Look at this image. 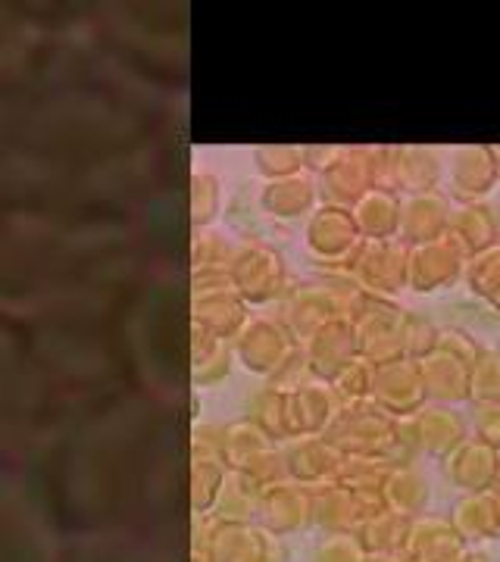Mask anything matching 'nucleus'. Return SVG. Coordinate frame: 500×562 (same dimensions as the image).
I'll use <instances>...</instances> for the list:
<instances>
[{
    "mask_svg": "<svg viewBox=\"0 0 500 562\" xmlns=\"http://www.w3.org/2000/svg\"><path fill=\"white\" fill-rule=\"evenodd\" d=\"M398 419L388 416L376 401L341 403L338 416L329 425L325 438L338 447L344 457H388L395 447Z\"/></svg>",
    "mask_w": 500,
    "mask_h": 562,
    "instance_id": "obj_1",
    "label": "nucleus"
},
{
    "mask_svg": "<svg viewBox=\"0 0 500 562\" xmlns=\"http://www.w3.org/2000/svg\"><path fill=\"white\" fill-rule=\"evenodd\" d=\"M360 228L354 222V213L347 206H335V203H320L310 216H307V228H303V247L313 260L320 262L322 269L347 276L351 262L360 250Z\"/></svg>",
    "mask_w": 500,
    "mask_h": 562,
    "instance_id": "obj_2",
    "label": "nucleus"
},
{
    "mask_svg": "<svg viewBox=\"0 0 500 562\" xmlns=\"http://www.w3.org/2000/svg\"><path fill=\"white\" fill-rule=\"evenodd\" d=\"M441 154L435 147H376V179L400 198L438 191Z\"/></svg>",
    "mask_w": 500,
    "mask_h": 562,
    "instance_id": "obj_3",
    "label": "nucleus"
},
{
    "mask_svg": "<svg viewBox=\"0 0 500 562\" xmlns=\"http://www.w3.org/2000/svg\"><path fill=\"white\" fill-rule=\"evenodd\" d=\"M403 316H407V310H400L395 301L366 297L360 313L351 319L354 341H357V357L369 360L373 366L400 360L403 357V344H400Z\"/></svg>",
    "mask_w": 500,
    "mask_h": 562,
    "instance_id": "obj_4",
    "label": "nucleus"
},
{
    "mask_svg": "<svg viewBox=\"0 0 500 562\" xmlns=\"http://www.w3.org/2000/svg\"><path fill=\"white\" fill-rule=\"evenodd\" d=\"M407 260H410V247L400 238L363 241L347 276L357 281V288L369 297L391 301L398 291L407 288Z\"/></svg>",
    "mask_w": 500,
    "mask_h": 562,
    "instance_id": "obj_5",
    "label": "nucleus"
},
{
    "mask_svg": "<svg viewBox=\"0 0 500 562\" xmlns=\"http://www.w3.org/2000/svg\"><path fill=\"white\" fill-rule=\"evenodd\" d=\"M232 284L235 294L244 303H269L281 301V294L288 291V272L279 250L266 247V244H244L235 262H232Z\"/></svg>",
    "mask_w": 500,
    "mask_h": 562,
    "instance_id": "obj_6",
    "label": "nucleus"
},
{
    "mask_svg": "<svg viewBox=\"0 0 500 562\" xmlns=\"http://www.w3.org/2000/svg\"><path fill=\"white\" fill-rule=\"evenodd\" d=\"M322 203L354 206L363 194L379 188L376 179V147H341L338 157L322 169L320 176Z\"/></svg>",
    "mask_w": 500,
    "mask_h": 562,
    "instance_id": "obj_7",
    "label": "nucleus"
},
{
    "mask_svg": "<svg viewBox=\"0 0 500 562\" xmlns=\"http://www.w3.org/2000/svg\"><path fill=\"white\" fill-rule=\"evenodd\" d=\"M466 262H469L466 250L451 235L416 244L410 247V260H407V288L416 294L444 291L466 276Z\"/></svg>",
    "mask_w": 500,
    "mask_h": 562,
    "instance_id": "obj_8",
    "label": "nucleus"
},
{
    "mask_svg": "<svg viewBox=\"0 0 500 562\" xmlns=\"http://www.w3.org/2000/svg\"><path fill=\"white\" fill-rule=\"evenodd\" d=\"M300 344L291 338V331L279 319H247V325L235 335V353L241 366L254 375L273 379L279 366Z\"/></svg>",
    "mask_w": 500,
    "mask_h": 562,
    "instance_id": "obj_9",
    "label": "nucleus"
},
{
    "mask_svg": "<svg viewBox=\"0 0 500 562\" xmlns=\"http://www.w3.org/2000/svg\"><path fill=\"white\" fill-rule=\"evenodd\" d=\"M395 419H403V416H413L420 413L425 406V387H422V375H420V362L400 360L381 362L376 366V382H373V397Z\"/></svg>",
    "mask_w": 500,
    "mask_h": 562,
    "instance_id": "obj_10",
    "label": "nucleus"
},
{
    "mask_svg": "<svg viewBox=\"0 0 500 562\" xmlns=\"http://www.w3.org/2000/svg\"><path fill=\"white\" fill-rule=\"evenodd\" d=\"M451 179V198L457 203L485 201L498 181V160L491 144H463L451 154L447 162Z\"/></svg>",
    "mask_w": 500,
    "mask_h": 562,
    "instance_id": "obj_11",
    "label": "nucleus"
},
{
    "mask_svg": "<svg viewBox=\"0 0 500 562\" xmlns=\"http://www.w3.org/2000/svg\"><path fill=\"white\" fill-rule=\"evenodd\" d=\"M451 213H454V203L441 191L407 194V198H400L398 238L407 247L444 238L447 228H451Z\"/></svg>",
    "mask_w": 500,
    "mask_h": 562,
    "instance_id": "obj_12",
    "label": "nucleus"
},
{
    "mask_svg": "<svg viewBox=\"0 0 500 562\" xmlns=\"http://www.w3.org/2000/svg\"><path fill=\"white\" fill-rule=\"evenodd\" d=\"M341 409L335 387L322 379H310L300 384L298 391L288 394V428L291 438H310V435H325L329 425L335 422Z\"/></svg>",
    "mask_w": 500,
    "mask_h": 562,
    "instance_id": "obj_13",
    "label": "nucleus"
},
{
    "mask_svg": "<svg viewBox=\"0 0 500 562\" xmlns=\"http://www.w3.org/2000/svg\"><path fill=\"white\" fill-rule=\"evenodd\" d=\"M307 366L313 372V379L332 382L341 369L351 360H357V341H354V328L347 319L325 322L316 328L307 341L300 344Z\"/></svg>",
    "mask_w": 500,
    "mask_h": 562,
    "instance_id": "obj_14",
    "label": "nucleus"
},
{
    "mask_svg": "<svg viewBox=\"0 0 500 562\" xmlns=\"http://www.w3.org/2000/svg\"><path fill=\"white\" fill-rule=\"evenodd\" d=\"M260 513L273 535L300 531L313 522V487L300 482H276L263 487Z\"/></svg>",
    "mask_w": 500,
    "mask_h": 562,
    "instance_id": "obj_15",
    "label": "nucleus"
},
{
    "mask_svg": "<svg viewBox=\"0 0 500 562\" xmlns=\"http://www.w3.org/2000/svg\"><path fill=\"white\" fill-rule=\"evenodd\" d=\"M341 453L335 443L325 435H310V438H295L291 450L285 453V465H288V479L307 484V487H320V484L338 482Z\"/></svg>",
    "mask_w": 500,
    "mask_h": 562,
    "instance_id": "obj_16",
    "label": "nucleus"
},
{
    "mask_svg": "<svg viewBox=\"0 0 500 562\" xmlns=\"http://www.w3.org/2000/svg\"><path fill=\"white\" fill-rule=\"evenodd\" d=\"M260 206L266 216L281 222L307 220L320 206V181L313 172H300L291 179L266 181L260 191Z\"/></svg>",
    "mask_w": 500,
    "mask_h": 562,
    "instance_id": "obj_17",
    "label": "nucleus"
},
{
    "mask_svg": "<svg viewBox=\"0 0 500 562\" xmlns=\"http://www.w3.org/2000/svg\"><path fill=\"white\" fill-rule=\"evenodd\" d=\"M444 472L454 487H460L463 494H481L488 491L500 472V453L495 447L481 443L479 438H466V441L444 460Z\"/></svg>",
    "mask_w": 500,
    "mask_h": 562,
    "instance_id": "obj_18",
    "label": "nucleus"
},
{
    "mask_svg": "<svg viewBox=\"0 0 500 562\" xmlns=\"http://www.w3.org/2000/svg\"><path fill=\"white\" fill-rule=\"evenodd\" d=\"M413 425L420 438V453H429L435 460H447L466 441V422L457 406L425 403L420 413H413Z\"/></svg>",
    "mask_w": 500,
    "mask_h": 562,
    "instance_id": "obj_19",
    "label": "nucleus"
},
{
    "mask_svg": "<svg viewBox=\"0 0 500 562\" xmlns=\"http://www.w3.org/2000/svg\"><path fill=\"white\" fill-rule=\"evenodd\" d=\"M416 362H420L425 401L444 403V406H457V403L469 401V366L466 362L444 353L438 347Z\"/></svg>",
    "mask_w": 500,
    "mask_h": 562,
    "instance_id": "obj_20",
    "label": "nucleus"
},
{
    "mask_svg": "<svg viewBox=\"0 0 500 562\" xmlns=\"http://www.w3.org/2000/svg\"><path fill=\"white\" fill-rule=\"evenodd\" d=\"M466 550V541L454 531L451 519L420 516L410 522V535L400 553L413 562H454Z\"/></svg>",
    "mask_w": 500,
    "mask_h": 562,
    "instance_id": "obj_21",
    "label": "nucleus"
},
{
    "mask_svg": "<svg viewBox=\"0 0 500 562\" xmlns=\"http://www.w3.org/2000/svg\"><path fill=\"white\" fill-rule=\"evenodd\" d=\"M447 235L460 244L466 257H479L485 250L498 247L500 238V213L491 203H457L451 213V228Z\"/></svg>",
    "mask_w": 500,
    "mask_h": 562,
    "instance_id": "obj_22",
    "label": "nucleus"
},
{
    "mask_svg": "<svg viewBox=\"0 0 500 562\" xmlns=\"http://www.w3.org/2000/svg\"><path fill=\"white\" fill-rule=\"evenodd\" d=\"M313 522L322 525L329 535H357L366 522L357 494L341 482L313 487Z\"/></svg>",
    "mask_w": 500,
    "mask_h": 562,
    "instance_id": "obj_23",
    "label": "nucleus"
},
{
    "mask_svg": "<svg viewBox=\"0 0 500 562\" xmlns=\"http://www.w3.org/2000/svg\"><path fill=\"white\" fill-rule=\"evenodd\" d=\"M451 525L463 541H498L500 497L488 487L481 494H463L451 509Z\"/></svg>",
    "mask_w": 500,
    "mask_h": 562,
    "instance_id": "obj_24",
    "label": "nucleus"
},
{
    "mask_svg": "<svg viewBox=\"0 0 500 562\" xmlns=\"http://www.w3.org/2000/svg\"><path fill=\"white\" fill-rule=\"evenodd\" d=\"M363 241H391L400 228V194L388 188H373L351 206Z\"/></svg>",
    "mask_w": 500,
    "mask_h": 562,
    "instance_id": "obj_25",
    "label": "nucleus"
},
{
    "mask_svg": "<svg viewBox=\"0 0 500 562\" xmlns=\"http://www.w3.org/2000/svg\"><path fill=\"white\" fill-rule=\"evenodd\" d=\"M381 494H385V509L407 519H420L429 506V484L413 465H395L381 484Z\"/></svg>",
    "mask_w": 500,
    "mask_h": 562,
    "instance_id": "obj_26",
    "label": "nucleus"
},
{
    "mask_svg": "<svg viewBox=\"0 0 500 562\" xmlns=\"http://www.w3.org/2000/svg\"><path fill=\"white\" fill-rule=\"evenodd\" d=\"M200 325H207V331L213 338H235L241 328L247 325V303L235 294V288H220L207 303H200L198 310Z\"/></svg>",
    "mask_w": 500,
    "mask_h": 562,
    "instance_id": "obj_27",
    "label": "nucleus"
},
{
    "mask_svg": "<svg viewBox=\"0 0 500 562\" xmlns=\"http://www.w3.org/2000/svg\"><path fill=\"white\" fill-rule=\"evenodd\" d=\"M410 522L407 516H398L391 509H381L376 516H369L366 522L357 528V538L366 547L369 557H388V553H400L407 535H410Z\"/></svg>",
    "mask_w": 500,
    "mask_h": 562,
    "instance_id": "obj_28",
    "label": "nucleus"
},
{
    "mask_svg": "<svg viewBox=\"0 0 500 562\" xmlns=\"http://www.w3.org/2000/svg\"><path fill=\"white\" fill-rule=\"evenodd\" d=\"M251 422H257L273 441L291 438V428H288V394L279 391V387H273V384H266L260 394L251 401Z\"/></svg>",
    "mask_w": 500,
    "mask_h": 562,
    "instance_id": "obj_29",
    "label": "nucleus"
},
{
    "mask_svg": "<svg viewBox=\"0 0 500 562\" xmlns=\"http://www.w3.org/2000/svg\"><path fill=\"white\" fill-rule=\"evenodd\" d=\"M466 284L479 301H485L495 313H500V247H491L479 257H469Z\"/></svg>",
    "mask_w": 500,
    "mask_h": 562,
    "instance_id": "obj_30",
    "label": "nucleus"
},
{
    "mask_svg": "<svg viewBox=\"0 0 500 562\" xmlns=\"http://www.w3.org/2000/svg\"><path fill=\"white\" fill-rule=\"evenodd\" d=\"M254 166L266 181L291 179L307 172L303 169V147H291V144H269V147H257L254 150Z\"/></svg>",
    "mask_w": 500,
    "mask_h": 562,
    "instance_id": "obj_31",
    "label": "nucleus"
},
{
    "mask_svg": "<svg viewBox=\"0 0 500 562\" xmlns=\"http://www.w3.org/2000/svg\"><path fill=\"white\" fill-rule=\"evenodd\" d=\"M469 401L491 403L500 401V350L481 347L476 362L469 366Z\"/></svg>",
    "mask_w": 500,
    "mask_h": 562,
    "instance_id": "obj_32",
    "label": "nucleus"
},
{
    "mask_svg": "<svg viewBox=\"0 0 500 562\" xmlns=\"http://www.w3.org/2000/svg\"><path fill=\"white\" fill-rule=\"evenodd\" d=\"M373 382H376V366L357 357V360L347 362L329 384L335 387L341 403H357L373 397Z\"/></svg>",
    "mask_w": 500,
    "mask_h": 562,
    "instance_id": "obj_33",
    "label": "nucleus"
},
{
    "mask_svg": "<svg viewBox=\"0 0 500 562\" xmlns=\"http://www.w3.org/2000/svg\"><path fill=\"white\" fill-rule=\"evenodd\" d=\"M438 325L422 316V313H410L403 316V331H400V344H403V357L407 360H422L435 350L438 344Z\"/></svg>",
    "mask_w": 500,
    "mask_h": 562,
    "instance_id": "obj_34",
    "label": "nucleus"
},
{
    "mask_svg": "<svg viewBox=\"0 0 500 562\" xmlns=\"http://www.w3.org/2000/svg\"><path fill=\"white\" fill-rule=\"evenodd\" d=\"M313 562H373L357 535H329L316 547Z\"/></svg>",
    "mask_w": 500,
    "mask_h": 562,
    "instance_id": "obj_35",
    "label": "nucleus"
},
{
    "mask_svg": "<svg viewBox=\"0 0 500 562\" xmlns=\"http://www.w3.org/2000/svg\"><path fill=\"white\" fill-rule=\"evenodd\" d=\"M313 379V372H310V366H307V357H303V350H295L288 360L281 362L279 372L273 375V379H266V384H273V387H279L285 394H291V391H298L300 384H307Z\"/></svg>",
    "mask_w": 500,
    "mask_h": 562,
    "instance_id": "obj_36",
    "label": "nucleus"
},
{
    "mask_svg": "<svg viewBox=\"0 0 500 562\" xmlns=\"http://www.w3.org/2000/svg\"><path fill=\"white\" fill-rule=\"evenodd\" d=\"M435 347L444 350V353H451V357H457V360L466 362V366H473L481 350V344L476 341L466 328H441L438 344H435Z\"/></svg>",
    "mask_w": 500,
    "mask_h": 562,
    "instance_id": "obj_37",
    "label": "nucleus"
},
{
    "mask_svg": "<svg viewBox=\"0 0 500 562\" xmlns=\"http://www.w3.org/2000/svg\"><path fill=\"white\" fill-rule=\"evenodd\" d=\"M473 428H476V438H479L481 443L495 447L500 453V401L476 403Z\"/></svg>",
    "mask_w": 500,
    "mask_h": 562,
    "instance_id": "obj_38",
    "label": "nucleus"
},
{
    "mask_svg": "<svg viewBox=\"0 0 500 562\" xmlns=\"http://www.w3.org/2000/svg\"><path fill=\"white\" fill-rule=\"evenodd\" d=\"M220 206V181L210 179V176H200L198 179V213L195 220L207 222Z\"/></svg>",
    "mask_w": 500,
    "mask_h": 562,
    "instance_id": "obj_39",
    "label": "nucleus"
},
{
    "mask_svg": "<svg viewBox=\"0 0 500 562\" xmlns=\"http://www.w3.org/2000/svg\"><path fill=\"white\" fill-rule=\"evenodd\" d=\"M338 144H316V147H303V169L307 172H313V176H320L322 169L329 166V162L338 157Z\"/></svg>",
    "mask_w": 500,
    "mask_h": 562,
    "instance_id": "obj_40",
    "label": "nucleus"
},
{
    "mask_svg": "<svg viewBox=\"0 0 500 562\" xmlns=\"http://www.w3.org/2000/svg\"><path fill=\"white\" fill-rule=\"evenodd\" d=\"M454 562H491V560H488L485 553H473V550H463L460 557H457Z\"/></svg>",
    "mask_w": 500,
    "mask_h": 562,
    "instance_id": "obj_41",
    "label": "nucleus"
},
{
    "mask_svg": "<svg viewBox=\"0 0 500 562\" xmlns=\"http://www.w3.org/2000/svg\"><path fill=\"white\" fill-rule=\"evenodd\" d=\"M373 562H413L407 553H388V557H373Z\"/></svg>",
    "mask_w": 500,
    "mask_h": 562,
    "instance_id": "obj_42",
    "label": "nucleus"
},
{
    "mask_svg": "<svg viewBox=\"0 0 500 562\" xmlns=\"http://www.w3.org/2000/svg\"><path fill=\"white\" fill-rule=\"evenodd\" d=\"M495 160H498V181H500V144H495Z\"/></svg>",
    "mask_w": 500,
    "mask_h": 562,
    "instance_id": "obj_43",
    "label": "nucleus"
},
{
    "mask_svg": "<svg viewBox=\"0 0 500 562\" xmlns=\"http://www.w3.org/2000/svg\"><path fill=\"white\" fill-rule=\"evenodd\" d=\"M491 491L500 497V472H498V479H495V484H491Z\"/></svg>",
    "mask_w": 500,
    "mask_h": 562,
    "instance_id": "obj_44",
    "label": "nucleus"
},
{
    "mask_svg": "<svg viewBox=\"0 0 500 562\" xmlns=\"http://www.w3.org/2000/svg\"><path fill=\"white\" fill-rule=\"evenodd\" d=\"M498 247H500V238H498Z\"/></svg>",
    "mask_w": 500,
    "mask_h": 562,
    "instance_id": "obj_45",
    "label": "nucleus"
}]
</instances>
